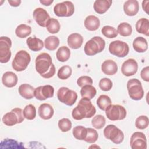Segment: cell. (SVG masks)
I'll return each mask as SVG.
<instances>
[{"instance_id":"cell-1","label":"cell","mask_w":149,"mask_h":149,"mask_svg":"<svg viewBox=\"0 0 149 149\" xmlns=\"http://www.w3.org/2000/svg\"><path fill=\"white\" fill-rule=\"evenodd\" d=\"M35 64L36 71L43 78H51L55 73V66L52 63L50 55L48 53L39 54L36 58Z\"/></svg>"},{"instance_id":"cell-2","label":"cell","mask_w":149,"mask_h":149,"mask_svg":"<svg viewBox=\"0 0 149 149\" xmlns=\"http://www.w3.org/2000/svg\"><path fill=\"white\" fill-rule=\"evenodd\" d=\"M96 113V109L90 99L82 98L77 105L73 109L72 116L75 120H79L84 118H90Z\"/></svg>"},{"instance_id":"cell-3","label":"cell","mask_w":149,"mask_h":149,"mask_svg":"<svg viewBox=\"0 0 149 149\" xmlns=\"http://www.w3.org/2000/svg\"><path fill=\"white\" fill-rule=\"evenodd\" d=\"M105 46V40L101 37L95 36L86 43L84 51L87 55L93 56L101 52L104 49Z\"/></svg>"},{"instance_id":"cell-4","label":"cell","mask_w":149,"mask_h":149,"mask_svg":"<svg viewBox=\"0 0 149 149\" xmlns=\"http://www.w3.org/2000/svg\"><path fill=\"white\" fill-rule=\"evenodd\" d=\"M31 61L30 54L25 50L18 51L15 56L12 63L13 69L16 72L24 70Z\"/></svg>"},{"instance_id":"cell-5","label":"cell","mask_w":149,"mask_h":149,"mask_svg":"<svg viewBox=\"0 0 149 149\" xmlns=\"http://www.w3.org/2000/svg\"><path fill=\"white\" fill-rule=\"evenodd\" d=\"M127 88L129 97L133 100H140L144 96L141 83L137 79H130L127 83Z\"/></svg>"},{"instance_id":"cell-6","label":"cell","mask_w":149,"mask_h":149,"mask_svg":"<svg viewBox=\"0 0 149 149\" xmlns=\"http://www.w3.org/2000/svg\"><path fill=\"white\" fill-rule=\"evenodd\" d=\"M23 111L20 108H15L10 112L5 113L2 118L3 123L8 126H12L24 121Z\"/></svg>"},{"instance_id":"cell-7","label":"cell","mask_w":149,"mask_h":149,"mask_svg":"<svg viewBox=\"0 0 149 149\" xmlns=\"http://www.w3.org/2000/svg\"><path fill=\"white\" fill-rule=\"evenodd\" d=\"M57 97L61 102L72 106L76 102L77 94L74 90H70L66 87H62L57 91Z\"/></svg>"},{"instance_id":"cell-8","label":"cell","mask_w":149,"mask_h":149,"mask_svg":"<svg viewBox=\"0 0 149 149\" xmlns=\"http://www.w3.org/2000/svg\"><path fill=\"white\" fill-rule=\"evenodd\" d=\"M105 111L107 118L112 121L123 120L126 116V110L120 105L111 104Z\"/></svg>"},{"instance_id":"cell-9","label":"cell","mask_w":149,"mask_h":149,"mask_svg":"<svg viewBox=\"0 0 149 149\" xmlns=\"http://www.w3.org/2000/svg\"><path fill=\"white\" fill-rule=\"evenodd\" d=\"M104 135L116 144H120L124 140L123 132L114 125H108L104 130Z\"/></svg>"},{"instance_id":"cell-10","label":"cell","mask_w":149,"mask_h":149,"mask_svg":"<svg viewBox=\"0 0 149 149\" xmlns=\"http://www.w3.org/2000/svg\"><path fill=\"white\" fill-rule=\"evenodd\" d=\"M109 52L119 58H123L126 56L129 51V47L125 42L116 40L112 41L109 45Z\"/></svg>"},{"instance_id":"cell-11","label":"cell","mask_w":149,"mask_h":149,"mask_svg":"<svg viewBox=\"0 0 149 149\" xmlns=\"http://www.w3.org/2000/svg\"><path fill=\"white\" fill-rule=\"evenodd\" d=\"M54 12L58 17H69L74 13V6L72 2L66 1L55 5Z\"/></svg>"},{"instance_id":"cell-12","label":"cell","mask_w":149,"mask_h":149,"mask_svg":"<svg viewBox=\"0 0 149 149\" xmlns=\"http://www.w3.org/2000/svg\"><path fill=\"white\" fill-rule=\"evenodd\" d=\"M12 41L10 38L6 36L0 37V62L1 63H7L11 57L10 48Z\"/></svg>"},{"instance_id":"cell-13","label":"cell","mask_w":149,"mask_h":149,"mask_svg":"<svg viewBox=\"0 0 149 149\" xmlns=\"http://www.w3.org/2000/svg\"><path fill=\"white\" fill-rule=\"evenodd\" d=\"M130 145L132 149H146L147 139L145 134L140 132L133 133L130 137Z\"/></svg>"},{"instance_id":"cell-14","label":"cell","mask_w":149,"mask_h":149,"mask_svg":"<svg viewBox=\"0 0 149 149\" xmlns=\"http://www.w3.org/2000/svg\"><path fill=\"white\" fill-rule=\"evenodd\" d=\"M54 93V88L49 84L40 86L34 90V97L40 101L52 97Z\"/></svg>"},{"instance_id":"cell-15","label":"cell","mask_w":149,"mask_h":149,"mask_svg":"<svg viewBox=\"0 0 149 149\" xmlns=\"http://www.w3.org/2000/svg\"><path fill=\"white\" fill-rule=\"evenodd\" d=\"M33 18L36 23L41 27H46L48 21L51 19L48 13L42 8H37L33 13Z\"/></svg>"},{"instance_id":"cell-16","label":"cell","mask_w":149,"mask_h":149,"mask_svg":"<svg viewBox=\"0 0 149 149\" xmlns=\"http://www.w3.org/2000/svg\"><path fill=\"white\" fill-rule=\"evenodd\" d=\"M138 69V64L136 61L130 58L125 61L122 65L121 72L126 76H130L135 74Z\"/></svg>"},{"instance_id":"cell-17","label":"cell","mask_w":149,"mask_h":149,"mask_svg":"<svg viewBox=\"0 0 149 149\" xmlns=\"http://www.w3.org/2000/svg\"><path fill=\"white\" fill-rule=\"evenodd\" d=\"M139 5L136 0H128L123 4L125 13L129 16H135L139 12Z\"/></svg>"},{"instance_id":"cell-18","label":"cell","mask_w":149,"mask_h":149,"mask_svg":"<svg viewBox=\"0 0 149 149\" xmlns=\"http://www.w3.org/2000/svg\"><path fill=\"white\" fill-rule=\"evenodd\" d=\"M54 113V110L52 107L47 103H44L40 105L38 109L39 116L44 120L51 119Z\"/></svg>"},{"instance_id":"cell-19","label":"cell","mask_w":149,"mask_h":149,"mask_svg":"<svg viewBox=\"0 0 149 149\" xmlns=\"http://www.w3.org/2000/svg\"><path fill=\"white\" fill-rule=\"evenodd\" d=\"M18 77L17 75L10 71L6 72L2 77V84L6 87L11 88L17 84Z\"/></svg>"},{"instance_id":"cell-20","label":"cell","mask_w":149,"mask_h":149,"mask_svg":"<svg viewBox=\"0 0 149 149\" xmlns=\"http://www.w3.org/2000/svg\"><path fill=\"white\" fill-rule=\"evenodd\" d=\"M101 70L107 75H113L118 71V65L112 60H105L101 65Z\"/></svg>"},{"instance_id":"cell-21","label":"cell","mask_w":149,"mask_h":149,"mask_svg":"<svg viewBox=\"0 0 149 149\" xmlns=\"http://www.w3.org/2000/svg\"><path fill=\"white\" fill-rule=\"evenodd\" d=\"M67 42L71 48L76 49L81 47L83 42V38L80 34L74 33L68 36Z\"/></svg>"},{"instance_id":"cell-22","label":"cell","mask_w":149,"mask_h":149,"mask_svg":"<svg viewBox=\"0 0 149 149\" xmlns=\"http://www.w3.org/2000/svg\"><path fill=\"white\" fill-rule=\"evenodd\" d=\"M112 3L111 0H97L94 3L93 8L97 13L103 14L109 9Z\"/></svg>"},{"instance_id":"cell-23","label":"cell","mask_w":149,"mask_h":149,"mask_svg":"<svg viewBox=\"0 0 149 149\" xmlns=\"http://www.w3.org/2000/svg\"><path fill=\"white\" fill-rule=\"evenodd\" d=\"M84 24L87 30L89 31H95L100 26V21L97 16L89 15L85 19Z\"/></svg>"},{"instance_id":"cell-24","label":"cell","mask_w":149,"mask_h":149,"mask_svg":"<svg viewBox=\"0 0 149 149\" xmlns=\"http://www.w3.org/2000/svg\"><path fill=\"white\" fill-rule=\"evenodd\" d=\"M34 90L32 86L24 83L19 86L18 91L22 97L27 100H30L34 97Z\"/></svg>"},{"instance_id":"cell-25","label":"cell","mask_w":149,"mask_h":149,"mask_svg":"<svg viewBox=\"0 0 149 149\" xmlns=\"http://www.w3.org/2000/svg\"><path fill=\"white\" fill-rule=\"evenodd\" d=\"M26 43L29 49L33 51H39L44 47L43 41L36 37H30L26 40Z\"/></svg>"},{"instance_id":"cell-26","label":"cell","mask_w":149,"mask_h":149,"mask_svg":"<svg viewBox=\"0 0 149 149\" xmlns=\"http://www.w3.org/2000/svg\"><path fill=\"white\" fill-rule=\"evenodd\" d=\"M133 47L137 52H144L148 49L147 41L143 37H137L133 42Z\"/></svg>"},{"instance_id":"cell-27","label":"cell","mask_w":149,"mask_h":149,"mask_svg":"<svg viewBox=\"0 0 149 149\" xmlns=\"http://www.w3.org/2000/svg\"><path fill=\"white\" fill-rule=\"evenodd\" d=\"M136 31L140 34L149 36V20L146 18H141L137 20L135 25Z\"/></svg>"},{"instance_id":"cell-28","label":"cell","mask_w":149,"mask_h":149,"mask_svg":"<svg viewBox=\"0 0 149 149\" xmlns=\"http://www.w3.org/2000/svg\"><path fill=\"white\" fill-rule=\"evenodd\" d=\"M56 56L59 61L65 62L69 59L70 56V51L68 47L66 46H62L59 47L56 51Z\"/></svg>"},{"instance_id":"cell-29","label":"cell","mask_w":149,"mask_h":149,"mask_svg":"<svg viewBox=\"0 0 149 149\" xmlns=\"http://www.w3.org/2000/svg\"><path fill=\"white\" fill-rule=\"evenodd\" d=\"M59 45V39L55 36H48L45 39L44 46L45 48L49 51H54L56 49Z\"/></svg>"},{"instance_id":"cell-30","label":"cell","mask_w":149,"mask_h":149,"mask_svg":"<svg viewBox=\"0 0 149 149\" xmlns=\"http://www.w3.org/2000/svg\"><path fill=\"white\" fill-rule=\"evenodd\" d=\"M97 90L92 85H85L80 90V94L83 98H87L90 100L93 98L96 95Z\"/></svg>"},{"instance_id":"cell-31","label":"cell","mask_w":149,"mask_h":149,"mask_svg":"<svg viewBox=\"0 0 149 149\" xmlns=\"http://www.w3.org/2000/svg\"><path fill=\"white\" fill-rule=\"evenodd\" d=\"M31 33V28L30 26L26 24H21L19 25L16 30V35L21 38H24L29 36Z\"/></svg>"},{"instance_id":"cell-32","label":"cell","mask_w":149,"mask_h":149,"mask_svg":"<svg viewBox=\"0 0 149 149\" xmlns=\"http://www.w3.org/2000/svg\"><path fill=\"white\" fill-rule=\"evenodd\" d=\"M118 33L123 37H127L132 33V26L126 22L120 23L117 28Z\"/></svg>"},{"instance_id":"cell-33","label":"cell","mask_w":149,"mask_h":149,"mask_svg":"<svg viewBox=\"0 0 149 149\" xmlns=\"http://www.w3.org/2000/svg\"><path fill=\"white\" fill-rule=\"evenodd\" d=\"M47 29L49 33L55 34L59 31L61 26L58 20L55 18H51L46 25Z\"/></svg>"},{"instance_id":"cell-34","label":"cell","mask_w":149,"mask_h":149,"mask_svg":"<svg viewBox=\"0 0 149 149\" xmlns=\"http://www.w3.org/2000/svg\"><path fill=\"white\" fill-rule=\"evenodd\" d=\"M87 128L83 126H77L73 129V135L77 140H84L87 135Z\"/></svg>"},{"instance_id":"cell-35","label":"cell","mask_w":149,"mask_h":149,"mask_svg":"<svg viewBox=\"0 0 149 149\" xmlns=\"http://www.w3.org/2000/svg\"><path fill=\"white\" fill-rule=\"evenodd\" d=\"M97 104L100 109L105 111V109L111 104V100L107 95H101L97 100Z\"/></svg>"},{"instance_id":"cell-36","label":"cell","mask_w":149,"mask_h":149,"mask_svg":"<svg viewBox=\"0 0 149 149\" xmlns=\"http://www.w3.org/2000/svg\"><path fill=\"white\" fill-rule=\"evenodd\" d=\"M24 117L28 120H33L36 116V109L32 104L26 105L23 111Z\"/></svg>"},{"instance_id":"cell-37","label":"cell","mask_w":149,"mask_h":149,"mask_svg":"<svg viewBox=\"0 0 149 149\" xmlns=\"http://www.w3.org/2000/svg\"><path fill=\"white\" fill-rule=\"evenodd\" d=\"M72 69L68 65H65L61 67L58 71V77L61 80H66L68 79L72 74Z\"/></svg>"},{"instance_id":"cell-38","label":"cell","mask_w":149,"mask_h":149,"mask_svg":"<svg viewBox=\"0 0 149 149\" xmlns=\"http://www.w3.org/2000/svg\"><path fill=\"white\" fill-rule=\"evenodd\" d=\"M102 34L108 38H113L117 37L118 33L116 29L110 26H105L101 29Z\"/></svg>"},{"instance_id":"cell-39","label":"cell","mask_w":149,"mask_h":149,"mask_svg":"<svg viewBox=\"0 0 149 149\" xmlns=\"http://www.w3.org/2000/svg\"><path fill=\"white\" fill-rule=\"evenodd\" d=\"M105 118L101 115H97L95 116L91 120V124L93 126L97 129H102L105 126Z\"/></svg>"},{"instance_id":"cell-40","label":"cell","mask_w":149,"mask_h":149,"mask_svg":"<svg viewBox=\"0 0 149 149\" xmlns=\"http://www.w3.org/2000/svg\"><path fill=\"white\" fill-rule=\"evenodd\" d=\"M87 135L84 140L88 143H95L98 138V132L95 129L90 127L87 128Z\"/></svg>"},{"instance_id":"cell-41","label":"cell","mask_w":149,"mask_h":149,"mask_svg":"<svg viewBox=\"0 0 149 149\" xmlns=\"http://www.w3.org/2000/svg\"><path fill=\"white\" fill-rule=\"evenodd\" d=\"M149 124V119L147 116L141 115L137 118L135 122V126L139 129L147 128Z\"/></svg>"},{"instance_id":"cell-42","label":"cell","mask_w":149,"mask_h":149,"mask_svg":"<svg viewBox=\"0 0 149 149\" xmlns=\"http://www.w3.org/2000/svg\"><path fill=\"white\" fill-rule=\"evenodd\" d=\"M58 127L63 132H66L72 128V122L68 118H62L58 122Z\"/></svg>"},{"instance_id":"cell-43","label":"cell","mask_w":149,"mask_h":149,"mask_svg":"<svg viewBox=\"0 0 149 149\" xmlns=\"http://www.w3.org/2000/svg\"><path fill=\"white\" fill-rule=\"evenodd\" d=\"M112 82L109 78H102L99 81V87L104 91H109L112 88Z\"/></svg>"},{"instance_id":"cell-44","label":"cell","mask_w":149,"mask_h":149,"mask_svg":"<svg viewBox=\"0 0 149 149\" xmlns=\"http://www.w3.org/2000/svg\"><path fill=\"white\" fill-rule=\"evenodd\" d=\"M77 84L80 87H82L85 85H91L93 84V79L90 76H82L78 78L77 80Z\"/></svg>"},{"instance_id":"cell-45","label":"cell","mask_w":149,"mask_h":149,"mask_svg":"<svg viewBox=\"0 0 149 149\" xmlns=\"http://www.w3.org/2000/svg\"><path fill=\"white\" fill-rule=\"evenodd\" d=\"M140 76L141 79L147 82L149 81V67L147 66L141 70Z\"/></svg>"},{"instance_id":"cell-46","label":"cell","mask_w":149,"mask_h":149,"mask_svg":"<svg viewBox=\"0 0 149 149\" xmlns=\"http://www.w3.org/2000/svg\"><path fill=\"white\" fill-rule=\"evenodd\" d=\"M8 3L10 4V6L13 7H17L20 5L21 3L20 0H8Z\"/></svg>"},{"instance_id":"cell-47","label":"cell","mask_w":149,"mask_h":149,"mask_svg":"<svg viewBox=\"0 0 149 149\" xmlns=\"http://www.w3.org/2000/svg\"><path fill=\"white\" fill-rule=\"evenodd\" d=\"M148 3H149V1H143L142 2V7L143 9L144 10V11H145L147 14H148Z\"/></svg>"},{"instance_id":"cell-48","label":"cell","mask_w":149,"mask_h":149,"mask_svg":"<svg viewBox=\"0 0 149 149\" xmlns=\"http://www.w3.org/2000/svg\"><path fill=\"white\" fill-rule=\"evenodd\" d=\"M53 0H40V2L45 6H49L52 2Z\"/></svg>"}]
</instances>
